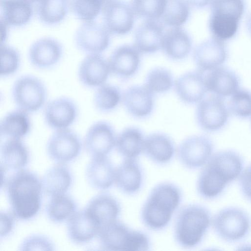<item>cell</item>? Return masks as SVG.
<instances>
[{
	"mask_svg": "<svg viewBox=\"0 0 251 251\" xmlns=\"http://www.w3.org/2000/svg\"><path fill=\"white\" fill-rule=\"evenodd\" d=\"M243 166L242 156L234 151L226 150L213 154L198 176V194L207 200L218 197L228 184L240 176Z\"/></svg>",
	"mask_w": 251,
	"mask_h": 251,
	"instance_id": "obj_1",
	"label": "cell"
},
{
	"mask_svg": "<svg viewBox=\"0 0 251 251\" xmlns=\"http://www.w3.org/2000/svg\"><path fill=\"white\" fill-rule=\"evenodd\" d=\"M5 187L14 217L25 220L37 214L41 207L43 188L36 174L27 170H18L6 180Z\"/></svg>",
	"mask_w": 251,
	"mask_h": 251,
	"instance_id": "obj_2",
	"label": "cell"
},
{
	"mask_svg": "<svg viewBox=\"0 0 251 251\" xmlns=\"http://www.w3.org/2000/svg\"><path fill=\"white\" fill-rule=\"evenodd\" d=\"M181 198L180 189L172 183L164 182L155 185L141 209V218L144 225L154 230L165 228L180 204Z\"/></svg>",
	"mask_w": 251,
	"mask_h": 251,
	"instance_id": "obj_3",
	"label": "cell"
},
{
	"mask_svg": "<svg viewBox=\"0 0 251 251\" xmlns=\"http://www.w3.org/2000/svg\"><path fill=\"white\" fill-rule=\"evenodd\" d=\"M212 219L209 210L202 205L191 204L179 212L174 227L176 242L185 248L197 246L207 231Z\"/></svg>",
	"mask_w": 251,
	"mask_h": 251,
	"instance_id": "obj_4",
	"label": "cell"
},
{
	"mask_svg": "<svg viewBox=\"0 0 251 251\" xmlns=\"http://www.w3.org/2000/svg\"><path fill=\"white\" fill-rule=\"evenodd\" d=\"M208 22L213 38L225 41L236 34L245 12V0H213Z\"/></svg>",
	"mask_w": 251,
	"mask_h": 251,
	"instance_id": "obj_5",
	"label": "cell"
},
{
	"mask_svg": "<svg viewBox=\"0 0 251 251\" xmlns=\"http://www.w3.org/2000/svg\"><path fill=\"white\" fill-rule=\"evenodd\" d=\"M11 96L17 108L30 113L45 106L48 92L46 85L39 78L31 75H24L13 84Z\"/></svg>",
	"mask_w": 251,
	"mask_h": 251,
	"instance_id": "obj_6",
	"label": "cell"
},
{
	"mask_svg": "<svg viewBox=\"0 0 251 251\" xmlns=\"http://www.w3.org/2000/svg\"><path fill=\"white\" fill-rule=\"evenodd\" d=\"M216 234L228 242L238 241L245 238L251 228V219L243 209L228 207L218 212L212 220Z\"/></svg>",
	"mask_w": 251,
	"mask_h": 251,
	"instance_id": "obj_7",
	"label": "cell"
},
{
	"mask_svg": "<svg viewBox=\"0 0 251 251\" xmlns=\"http://www.w3.org/2000/svg\"><path fill=\"white\" fill-rule=\"evenodd\" d=\"M224 99L211 95L198 103L196 119L202 130L215 132L226 126L230 113Z\"/></svg>",
	"mask_w": 251,
	"mask_h": 251,
	"instance_id": "obj_8",
	"label": "cell"
},
{
	"mask_svg": "<svg viewBox=\"0 0 251 251\" xmlns=\"http://www.w3.org/2000/svg\"><path fill=\"white\" fill-rule=\"evenodd\" d=\"M214 144L208 137L193 135L187 137L179 144L177 155L179 161L186 168L197 169L204 166L213 155Z\"/></svg>",
	"mask_w": 251,
	"mask_h": 251,
	"instance_id": "obj_9",
	"label": "cell"
},
{
	"mask_svg": "<svg viewBox=\"0 0 251 251\" xmlns=\"http://www.w3.org/2000/svg\"><path fill=\"white\" fill-rule=\"evenodd\" d=\"M82 143L79 137L69 128L55 130L47 143L49 156L60 163L68 162L80 153Z\"/></svg>",
	"mask_w": 251,
	"mask_h": 251,
	"instance_id": "obj_10",
	"label": "cell"
},
{
	"mask_svg": "<svg viewBox=\"0 0 251 251\" xmlns=\"http://www.w3.org/2000/svg\"><path fill=\"white\" fill-rule=\"evenodd\" d=\"M78 113V107L74 100L59 97L46 103L44 120L47 126L55 131L67 129L75 123Z\"/></svg>",
	"mask_w": 251,
	"mask_h": 251,
	"instance_id": "obj_11",
	"label": "cell"
},
{
	"mask_svg": "<svg viewBox=\"0 0 251 251\" xmlns=\"http://www.w3.org/2000/svg\"><path fill=\"white\" fill-rule=\"evenodd\" d=\"M109 33L104 25L94 21L84 22L75 32V44L87 54H101L110 44Z\"/></svg>",
	"mask_w": 251,
	"mask_h": 251,
	"instance_id": "obj_12",
	"label": "cell"
},
{
	"mask_svg": "<svg viewBox=\"0 0 251 251\" xmlns=\"http://www.w3.org/2000/svg\"><path fill=\"white\" fill-rule=\"evenodd\" d=\"M103 25L109 33L124 35L132 28L134 12L131 5L123 0H109L102 9Z\"/></svg>",
	"mask_w": 251,
	"mask_h": 251,
	"instance_id": "obj_13",
	"label": "cell"
},
{
	"mask_svg": "<svg viewBox=\"0 0 251 251\" xmlns=\"http://www.w3.org/2000/svg\"><path fill=\"white\" fill-rule=\"evenodd\" d=\"M116 138L114 129L109 123L97 121L88 129L84 147L92 157L106 156L115 147Z\"/></svg>",
	"mask_w": 251,
	"mask_h": 251,
	"instance_id": "obj_14",
	"label": "cell"
},
{
	"mask_svg": "<svg viewBox=\"0 0 251 251\" xmlns=\"http://www.w3.org/2000/svg\"><path fill=\"white\" fill-rule=\"evenodd\" d=\"M63 54L62 44L50 37L41 38L33 43L29 48L28 58L30 64L40 70H47L56 66Z\"/></svg>",
	"mask_w": 251,
	"mask_h": 251,
	"instance_id": "obj_15",
	"label": "cell"
},
{
	"mask_svg": "<svg viewBox=\"0 0 251 251\" xmlns=\"http://www.w3.org/2000/svg\"><path fill=\"white\" fill-rule=\"evenodd\" d=\"M227 58L228 51L225 43L213 37L199 44L193 52L198 70L204 73L223 66Z\"/></svg>",
	"mask_w": 251,
	"mask_h": 251,
	"instance_id": "obj_16",
	"label": "cell"
},
{
	"mask_svg": "<svg viewBox=\"0 0 251 251\" xmlns=\"http://www.w3.org/2000/svg\"><path fill=\"white\" fill-rule=\"evenodd\" d=\"M111 73L108 61L100 54H87L80 63L77 76L87 88H98L105 84Z\"/></svg>",
	"mask_w": 251,
	"mask_h": 251,
	"instance_id": "obj_17",
	"label": "cell"
},
{
	"mask_svg": "<svg viewBox=\"0 0 251 251\" xmlns=\"http://www.w3.org/2000/svg\"><path fill=\"white\" fill-rule=\"evenodd\" d=\"M174 87L178 98L188 104H198L208 92L205 73L198 70L181 75L175 81Z\"/></svg>",
	"mask_w": 251,
	"mask_h": 251,
	"instance_id": "obj_18",
	"label": "cell"
},
{
	"mask_svg": "<svg viewBox=\"0 0 251 251\" xmlns=\"http://www.w3.org/2000/svg\"><path fill=\"white\" fill-rule=\"evenodd\" d=\"M122 101L126 111L138 119L148 117L154 109V94L144 85L127 88L122 94Z\"/></svg>",
	"mask_w": 251,
	"mask_h": 251,
	"instance_id": "obj_19",
	"label": "cell"
},
{
	"mask_svg": "<svg viewBox=\"0 0 251 251\" xmlns=\"http://www.w3.org/2000/svg\"><path fill=\"white\" fill-rule=\"evenodd\" d=\"M108 61L111 73L122 78H128L138 71L140 52L134 46L124 45L116 48Z\"/></svg>",
	"mask_w": 251,
	"mask_h": 251,
	"instance_id": "obj_20",
	"label": "cell"
},
{
	"mask_svg": "<svg viewBox=\"0 0 251 251\" xmlns=\"http://www.w3.org/2000/svg\"><path fill=\"white\" fill-rule=\"evenodd\" d=\"M205 78L208 91L223 99L230 97L240 88L238 75L223 66L205 73Z\"/></svg>",
	"mask_w": 251,
	"mask_h": 251,
	"instance_id": "obj_21",
	"label": "cell"
},
{
	"mask_svg": "<svg viewBox=\"0 0 251 251\" xmlns=\"http://www.w3.org/2000/svg\"><path fill=\"white\" fill-rule=\"evenodd\" d=\"M164 32L162 22L145 20L135 31L134 46L140 53H154L161 49Z\"/></svg>",
	"mask_w": 251,
	"mask_h": 251,
	"instance_id": "obj_22",
	"label": "cell"
},
{
	"mask_svg": "<svg viewBox=\"0 0 251 251\" xmlns=\"http://www.w3.org/2000/svg\"><path fill=\"white\" fill-rule=\"evenodd\" d=\"M133 231L116 220L100 227L98 234L100 245L105 250L129 251Z\"/></svg>",
	"mask_w": 251,
	"mask_h": 251,
	"instance_id": "obj_23",
	"label": "cell"
},
{
	"mask_svg": "<svg viewBox=\"0 0 251 251\" xmlns=\"http://www.w3.org/2000/svg\"><path fill=\"white\" fill-rule=\"evenodd\" d=\"M100 228L97 222L85 209L75 212L68 219L67 232L72 241L83 244L98 235Z\"/></svg>",
	"mask_w": 251,
	"mask_h": 251,
	"instance_id": "obj_24",
	"label": "cell"
},
{
	"mask_svg": "<svg viewBox=\"0 0 251 251\" xmlns=\"http://www.w3.org/2000/svg\"><path fill=\"white\" fill-rule=\"evenodd\" d=\"M143 177L142 168L136 160L125 158L116 168L115 182L122 192L133 195L141 189Z\"/></svg>",
	"mask_w": 251,
	"mask_h": 251,
	"instance_id": "obj_25",
	"label": "cell"
},
{
	"mask_svg": "<svg viewBox=\"0 0 251 251\" xmlns=\"http://www.w3.org/2000/svg\"><path fill=\"white\" fill-rule=\"evenodd\" d=\"M85 210L101 227L117 220L121 212V206L113 196L102 193L92 198Z\"/></svg>",
	"mask_w": 251,
	"mask_h": 251,
	"instance_id": "obj_26",
	"label": "cell"
},
{
	"mask_svg": "<svg viewBox=\"0 0 251 251\" xmlns=\"http://www.w3.org/2000/svg\"><path fill=\"white\" fill-rule=\"evenodd\" d=\"M115 170L106 156L92 157L86 168V178L93 188L105 190L115 182Z\"/></svg>",
	"mask_w": 251,
	"mask_h": 251,
	"instance_id": "obj_27",
	"label": "cell"
},
{
	"mask_svg": "<svg viewBox=\"0 0 251 251\" xmlns=\"http://www.w3.org/2000/svg\"><path fill=\"white\" fill-rule=\"evenodd\" d=\"M143 152L154 163L165 164L170 162L174 156L175 144L170 137L166 134L152 133L145 138Z\"/></svg>",
	"mask_w": 251,
	"mask_h": 251,
	"instance_id": "obj_28",
	"label": "cell"
},
{
	"mask_svg": "<svg viewBox=\"0 0 251 251\" xmlns=\"http://www.w3.org/2000/svg\"><path fill=\"white\" fill-rule=\"evenodd\" d=\"M192 48L189 35L180 27H172L164 32L161 49L165 54L173 60L186 58Z\"/></svg>",
	"mask_w": 251,
	"mask_h": 251,
	"instance_id": "obj_29",
	"label": "cell"
},
{
	"mask_svg": "<svg viewBox=\"0 0 251 251\" xmlns=\"http://www.w3.org/2000/svg\"><path fill=\"white\" fill-rule=\"evenodd\" d=\"M31 3L27 0H0V24L14 27L26 25L33 15Z\"/></svg>",
	"mask_w": 251,
	"mask_h": 251,
	"instance_id": "obj_30",
	"label": "cell"
},
{
	"mask_svg": "<svg viewBox=\"0 0 251 251\" xmlns=\"http://www.w3.org/2000/svg\"><path fill=\"white\" fill-rule=\"evenodd\" d=\"M28 113L17 108L6 114L0 123L1 136L21 139L31 129V122Z\"/></svg>",
	"mask_w": 251,
	"mask_h": 251,
	"instance_id": "obj_31",
	"label": "cell"
},
{
	"mask_svg": "<svg viewBox=\"0 0 251 251\" xmlns=\"http://www.w3.org/2000/svg\"><path fill=\"white\" fill-rule=\"evenodd\" d=\"M1 166L5 169L20 170L27 163L29 152L21 139L8 138L1 146Z\"/></svg>",
	"mask_w": 251,
	"mask_h": 251,
	"instance_id": "obj_32",
	"label": "cell"
},
{
	"mask_svg": "<svg viewBox=\"0 0 251 251\" xmlns=\"http://www.w3.org/2000/svg\"><path fill=\"white\" fill-rule=\"evenodd\" d=\"M41 182L45 193L53 197L64 194L68 191L72 184V176L69 169L60 163L49 169Z\"/></svg>",
	"mask_w": 251,
	"mask_h": 251,
	"instance_id": "obj_33",
	"label": "cell"
},
{
	"mask_svg": "<svg viewBox=\"0 0 251 251\" xmlns=\"http://www.w3.org/2000/svg\"><path fill=\"white\" fill-rule=\"evenodd\" d=\"M145 138L140 128L128 127L117 136L115 147L125 158L136 159L143 151Z\"/></svg>",
	"mask_w": 251,
	"mask_h": 251,
	"instance_id": "obj_34",
	"label": "cell"
},
{
	"mask_svg": "<svg viewBox=\"0 0 251 251\" xmlns=\"http://www.w3.org/2000/svg\"><path fill=\"white\" fill-rule=\"evenodd\" d=\"M70 0H39L36 13L40 21L47 25L60 23L68 12Z\"/></svg>",
	"mask_w": 251,
	"mask_h": 251,
	"instance_id": "obj_35",
	"label": "cell"
},
{
	"mask_svg": "<svg viewBox=\"0 0 251 251\" xmlns=\"http://www.w3.org/2000/svg\"><path fill=\"white\" fill-rule=\"evenodd\" d=\"M122 94L117 86L105 83L97 88L94 93V106L101 113L111 112L122 101Z\"/></svg>",
	"mask_w": 251,
	"mask_h": 251,
	"instance_id": "obj_36",
	"label": "cell"
},
{
	"mask_svg": "<svg viewBox=\"0 0 251 251\" xmlns=\"http://www.w3.org/2000/svg\"><path fill=\"white\" fill-rule=\"evenodd\" d=\"M186 0H166L163 13L160 17L162 23L171 27H180L188 20L190 8Z\"/></svg>",
	"mask_w": 251,
	"mask_h": 251,
	"instance_id": "obj_37",
	"label": "cell"
},
{
	"mask_svg": "<svg viewBox=\"0 0 251 251\" xmlns=\"http://www.w3.org/2000/svg\"><path fill=\"white\" fill-rule=\"evenodd\" d=\"M76 205L70 197L61 194L51 197L46 212L52 222L60 223L69 219L76 211Z\"/></svg>",
	"mask_w": 251,
	"mask_h": 251,
	"instance_id": "obj_38",
	"label": "cell"
},
{
	"mask_svg": "<svg viewBox=\"0 0 251 251\" xmlns=\"http://www.w3.org/2000/svg\"><path fill=\"white\" fill-rule=\"evenodd\" d=\"M174 83L173 75L169 70L155 67L148 73L144 85L153 94H161L169 91Z\"/></svg>",
	"mask_w": 251,
	"mask_h": 251,
	"instance_id": "obj_39",
	"label": "cell"
},
{
	"mask_svg": "<svg viewBox=\"0 0 251 251\" xmlns=\"http://www.w3.org/2000/svg\"><path fill=\"white\" fill-rule=\"evenodd\" d=\"M109 0H71L70 6L75 16L83 22L94 21L104 5Z\"/></svg>",
	"mask_w": 251,
	"mask_h": 251,
	"instance_id": "obj_40",
	"label": "cell"
},
{
	"mask_svg": "<svg viewBox=\"0 0 251 251\" xmlns=\"http://www.w3.org/2000/svg\"><path fill=\"white\" fill-rule=\"evenodd\" d=\"M229 98L227 104L230 114L241 119L251 118V91L239 88Z\"/></svg>",
	"mask_w": 251,
	"mask_h": 251,
	"instance_id": "obj_41",
	"label": "cell"
},
{
	"mask_svg": "<svg viewBox=\"0 0 251 251\" xmlns=\"http://www.w3.org/2000/svg\"><path fill=\"white\" fill-rule=\"evenodd\" d=\"M166 0H131V6L135 15L145 20L160 18Z\"/></svg>",
	"mask_w": 251,
	"mask_h": 251,
	"instance_id": "obj_42",
	"label": "cell"
},
{
	"mask_svg": "<svg viewBox=\"0 0 251 251\" xmlns=\"http://www.w3.org/2000/svg\"><path fill=\"white\" fill-rule=\"evenodd\" d=\"M21 64L19 51L11 46L1 44L0 76L6 77L14 75L19 70Z\"/></svg>",
	"mask_w": 251,
	"mask_h": 251,
	"instance_id": "obj_43",
	"label": "cell"
},
{
	"mask_svg": "<svg viewBox=\"0 0 251 251\" xmlns=\"http://www.w3.org/2000/svg\"><path fill=\"white\" fill-rule=\"evenodd\" d=\"M54 246L47 237L33 235L26 237L20 245L21 251H52Z\"/></svg>",
	"mask_w": 251,
	"mask_h": 251,
	"instance_id": "obj_44",
	"label": "cell"
},
{
	"mask_svg": "<svg viewBox=\"0 0 251 251\" xmlns=\"http://www.w3.org/2000/svg\"><path fill=\"white\" fill-rule=\"evenodd\" d=\"M239 185L243 195L251 201V163L241 173Z\"/></svg>",
	"mask_w": 251,
	"mask_h": 251,
	"instance_id": "obj_45",
	"label": "cell"
},
{
	"mask_svg": "<svg viewBox=\"0 0 251 251\" xmlns=\"http://www.w3.org/2000/svg\"><path fill=\"white\" fill-rule=\"evenodd\" d=\"M0 236H5L12 230L14 225L13 216L6 212H0Z\"/></svg>",
	"mask_w": 251,
	"mask_h": 251,
	"instance_id": "obj_46",
	"label": "cell"
},
{
	"mask_svg": "<svg viewBox=\"0 0 251 251\" xmlns=\"http://www.w3.org/2000/svg\"><path fill=\"white\" fill-rule=\"evenodd\" d=\"M189 4L193 6L201 8L210 4L213 0H187Z\"/></svg>",
	"mask_w": 251,
	"mask_h": 251,
	"instance_id": "obj_47",
	"label": "cell"
},
{
	"mask_svg": "<svg viewBox=\"0 0 251 251\" xmlns=\"http://www.w3.org/2000/svg\"><path fill=\"white\" fill-rule=\"evenodd\" d=\"M246 26L248 32L251 35V12L247 17L246 21Z\"/></svg>",
	"mask_w": 251,
	"mask_h": 251,
	"instance_id": "obj_48",
	"label": "cell"
},
{
	"mask_svg": "<svg viewBox=\"0 0 251 251\" xmlns=\"http://www.w3.org/2000/svg\"><path fill=\"white\" fill-rule=\"evenodd\" d=\"M27 1L33 3V2H37L39 0H27Z\"/></svg>",
	"mask_w": 251,
	"mask_h": 251,
	"instance_id": "obj_49",
	"label": "cell"
},
{
	"mask_svg": "<svg viewBox=\"0 0 251 251\" xmlns=\"http://www.w3.org/2000/svg\"></svg>",
	"mask_w": 251,
	"mask_h": 251,
	"instance_id": "obj_50",
	"label": "cell"
}]
</instances>
